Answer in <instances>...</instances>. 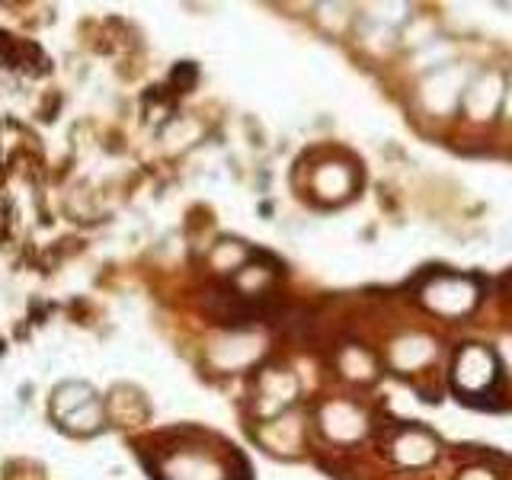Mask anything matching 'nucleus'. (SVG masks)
Masks as SVG:
<instances>
[{"label":"nucleus","mask_w":512,"mask_h":480,"mask_svg":"<svg viewBox=\"0 0 512 480\" xmlns=\"http://www.w3.org/2000/svg\"><path fill=\"white\" fill-rule=\"evenodd\" d=\"M423 301L429 304L432 311H439L445 317H458V314H468L477 301V288L471 279H461V276H439L432 285L423 288Z\"/></svg>","instance_id":"f257e3e1"},{"label":"nucleus","mask_w":512,"mask_h":480,"mask_svg":"<svg viewBox=\"0 0 512 480\" xmlns=\"http://www.w3.org/2000/svg\"><path fill=\"white\" fill-rule=\"evenodd\" d=\"M452 378L458 384V391L464 394H477V391H487L490 384L496 381V356L484 346H464L455 359L452 368Z\"/></svg>","instance_id":"f03ea898"},{"label":"nucleus","mask_w":512,"mask_h":480,"mask_svg":"<svg viewBox=\"0 0 512 480\" xmlns=\"http://www.w3.org/2000/svg\"><path fill=\"white\" fill-rule=\"evenodd\" d=\"M500 77L496 74H477L474 80H468V90H464V106L471 109L474 119H490L496 103H500Z\"/></svg>","instance_id":"7ed1b4c3"},{"label":"nucleus","mask_w":512,"mask_h":480,"mask_svg":"<svg viewBox=\"0 0 512 480\" xmlns=\"http://www.w3.org/2000/svg\"><path fill=\"white\" fill-rule=\"evenodd\" d=\"M352 189H356V170L343 167V164H324L314 173V192L320 199L336 202V199H349Z\"/></svg>","instance_id":"20e7f679"},{"label":"nucleus","mask_w":512,"mask_h":480,"mask_svg":"<svg viewBox=\"0 0 512 480\" xmlns=\"http://www.w3.org/2000/svg\"><path fill=\"white\" fill-rule=\"evenodd\" d=\"M436 439L423 429H404V436L394 442V455L404 464H426L436 458Z\"/></svg>","instance_id":"39448f33"},{"label":"nucleus","mask_w":512,"mask_h":480,"mask_svg":"<svg viewBox=\"0 0 512 480\" xmlns=\"http://www.w3.org/2000/svg\"><path fill=\"white\" fill-rule=\"evenodd\" d=\"M276 263L272 260H263V263H247V266H240V272H237V279H234V285H237V295L240 298H256V295H263L266 288L276 282Z\"/></svg>","instance_id":"423d86ee"},{"label":"nucleus","mask_w":512,"mask_h":480,"mask_svg":"<svg viewBox=\"0 0 512 480\" xmlns=\"http://www.w3.org/2000/svg\"><path fill=\"white\" fill-rule=\"evenodd\" d=\"M295 391H298V384H295V378L288 375V372H266L263 375V397L276 400V410L292 404Z\"/></svg>","instance_id":"0eeeda50"},{"label":"nucleus","mask_w":512,"mask_h":480,"mask_svg":"<svg viewBox=\"0 0 512 480\" xmlns=\"http://www.w3.org/2000/svg\"><path fill=\"white\" fill-rule=\"evenodd\" d=\"M461 480H493V474H487V471H464Z\"/></svg>","instance_id":"6e6552de"},{"label":"nucleus","mask_w":512,"mask_h":480,"mask_svg":"<svg viewBox=\"0 0 512 480\" xmlns=\"http://www.w3.org/2000/svg\"><path fill=\"white\" fill-rule=\"evenodd\" d=\"M506 282H509V285H512V276H509V279H506Z\"/></svg>","instance_id":"1a4fd4ad"}]
</instances>
